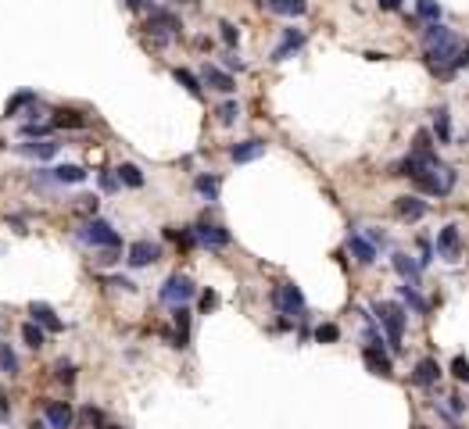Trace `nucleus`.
Wrapping results in <instances>:
<instances>
[{
    "instance_id": "17",
    "label": "nucleus",
    "mask_w": 469,
    "mask_h": 429,
    "mask_svg": "<svg viewBox=\"0 0 469 429\" xmlns=\"http://www.w3.org/2000/svg\"><path fill=\"white\" fill-rule=\"evenodd\" d=\"M197 244H205V247H226L229 244V233L223 226H197Z\"/></svg>"
},
{
    "instance_id": "37",
    "label": "nucleus",
    "mask_w": 469,
    "mask_h": 429,
    "mask_svg": "<svg viewBox=\"0 0 469 429\" xmlns=\"http://www.w3.org/2000/svg\"><path fill=\"white\" fill-rule=\"evenodd\" d=\"M83 422H86L90 429H107V426H104V415H101L97 408H86V411H83Z\"/></svg>"
},
{
    "instance_id": "40",
    "label": "nucleus",
    "mask_w": 469,
    "mask_h": 429,
    "mask_svg": "<svg viewBox=\"0 0 469 429\" xmlns=\"http://www.w3.org/2000/svg\"><path fill=\"white\" fill-rule=\"evenodd\" d=\"M218 29H223V40L233 47V43H237L240 40V33H237V25H233V22H223V25H218Z\"/></svg>"
},
{
    "instance_id": "45",
    "label": "nucleus",
    "mask_w": 469,
    "mask_h": 429,
    "mask_svg": "<svg viewBox=\"0 0 469 429\" xmlns=\"http://www.w3.org/2000/svg\"><path fill=\"white\" fill-rule=\"evenodd\" d=\"M107 429H118V426H107Z\"/></svg>"
},
{
    "instance_id": "11",
    "label": "nucleus",
    "mask_w": 469,
    "mask_h": 429,
    "mask_svg": "<svg viewBox=\"0 0 469 429\" xmlns=\"http://www.w3.org/2000/svg\"><path fill=\"white\" fill-rule=\"evenodd\" d=\"M437 250H441V258H448V261L459 258L462 240H459V229H455V226H444L441 233H437Z\"/></svg>"
},
{
    "instance_id": "29",
    "label": "nucleus",
    "mask_w": 469,
    "mask_h": 429,
    "mask_svg": "<svg viewBox=\"0 0 469 429\" xmlns=\"http://www.w3.org/2000/svg\"><path fill=\"white\" fill-rule=\"evenodd\" d=\"M172 75H176V83H179V86H186V90L194 93V97H201V79H197L194 72H186V68H176Z\"/></svg>"
},
{
    "instance_id": "41",
    "label": "nucleus",
    "mask_w": 469,
    "mask_h": 429,
    "mask_svg": "<svg viewBox=\"0 0 469 429\" xmlns=\"http://www.w3.org/2000/svg\"><path fill=\"white\" fill-rule=\"evenodd\" d=\"M101 186H104V190H118V176H115V172H104V176H101Z\"/></svg>"
},
{
    "instance_id": "3",
    "label": "nucleus",
    "mask_w": 469,
    "mask_h": 429,
    "mask_svg": "<svg viewBox=\"0 0 469 429\" xmlns=\"http://www.w3.org/2000/svg\"><path fill=\"white\" fill-rule=\"evenodd\" d=\"M372 315H377V322L387 329V340L394 351H401V333H405V308L394 304V300H380L377 308H372Z\"/></svg>"
},
{
    "instance_id": "34",
    "label": "nucleus",
    "mask_w": 469,
    "mask_h": 429,
    "mask_svg": "<svg viewBox=\"0 0 469 429\" xmlns=\"http://www.w3.org/2000/svg\"><path fill=\"white\" fill-rule=\"evenodd\" d=\"M215 115H218V122H223V125H233V122H237V115H240V107H237V101H226V104H218Z\"/></svg>"
},
{
    "instance_id": "5",
    "label": "nucleus",
    "mask_w": 469,
    "mask_h": 429,
    "mask_svg": "<svg viewBox=\"0 0 469 429\" xmlns=\"http://www.w3.org/2000/svg\"><path fill=\"white\" fill-rule=\"evenodd\" d=\"M190 297H194V283L186 279V276H168L165 279V286H162V300H165V304L183 308Z\"/></svg>"
},
{
    "instance_id": "2",
    "label": "nucleus",
    "mask_w": 469,
    "mask_h": 429,
    "mask_svg": "<svg viewBox=\"0 0 469 429\" xmlns=\"http://www.w3.org/2000/svg\"><path fill=\"white\" fill-rule=\"evenodd\" d=\"M412 183H416V190H423V194H430V197H448L451 190H455V168H448V165L437 161L433 168L419 172Z\"/></svg>"
},
{
    "instance_id": "14",
    "label": "nucleus",
    "mask_w": 469,
    "mask_h": 429,
    "mask_svg": "<svg viewBox=\"0 0 469 429\" xmlns=\"http://www.w3.org/2000/svg\"><path fill=\"white\" fill-rule=\"evenodd\" d=\"M394 215L405 218V222H416V218L427 215V200H419V197H398V200H394Z\"/></svg>"
},
{
    "instance_id": "39",
    "label": "nucleus",
    "mask_w": 469,
    "mask_h": 429,
    "mask_svg": "<svg viewBox=\"0 0 469 429\" xmlns=\"http://www.w3.org/2000/svg\"><path fill=\"white\" fill-rule=\"evenodd\" d=\"M58 379H61L65 387H72V383H75V369H72L68 361H61V365H58Z\"/></svg>"
},
{
    "instance_id": "21",
    "label": "nucleus",
    "mask_w": 469,
    "mask_h": 429,
    "mask_svg": "<svg viewBox=\"0 0 469 429\" xmlns=\"http://www.w3.org/2000/svg\"><path fill=\"white\" fill-rule=\"evenodd\" d=\"M18 151L25 157H36V161H47V157L58 154V143L54 140H40V143H18Z\"/></svg>"
},
{
    "instance_id": "27",
    "label": "nucleus",
    "mask_w": 469,
    "mask_h": 429,
    "mask_svg": "<svg viewBox=\"0 0 469 429\" xmlns=\"http://www.w3.org/2000/svg\"><path fill=\"white\" fill-rule=\"evenodd\" d=\"M115 176H118V183H126V186H133V190L144 186V172H140L136 165H118Z\"/></svg>"
},
{
    "instance_id": "20",
    "label": "nucleus",
    "mask_w": 469,
    "mask_h": 429,
    "mask_svg": "<svg viewBox=\"0 0 469 429\" xmlns=\"http://www.w3.org/2000/svg\"><path fill=\"white\" fill-rule=\"evenodd\" d=\"M390 261H394V268H398V276L405 279V283H409V286H419V261H412L409 258V254H394V258H390Z\"/></svg>"
},
{
    "instance_id": "4",
    "label": "nucleus",
    "mask_w": 469,
    "mask_h": 429,
    "mask_svg": "<svg viewBox=\"0 0 469 429\" xmlns=\"http://www.w3.org/2000/svg\"><path fill=\"white\" fill-rule=\"evenodd\" d=\"M272 304L283 315H301L305 311V294L294 283H279L276 290H272Z\"/></svg>"
},
{
    "instance_id": "26",
    "label": "nucleus",
    "mask_w": 469,
    "mask_h": 429,
    "mask_svg": "<svg viewBox=\"0 0 469 429\" xmlns=\"http://www.w3.org/2000/svg\"><path fill=\"white\" fill-rule=\"evenodd\" d=\"M51 179H54V183H83L86 172H83L79 165H58V168L51 172Z\"/></svg>"
},
{
    "instance_id": "25",
    "label": "nucleus",
    "mask_w": 469,
    "mask_h": 429,
    "mask_svg": "<svg viewBox=\"0 0 469 429\" xmlns=\"http://www.w3.org/2000/svg\"><path fill=\"white\" fill-rule=\"evenodd\" d=\"M269 8L276 14H287V18H294V14H305L308 11V0H269Z\"/></svg>"
},
{
    "instance_id": "36",
    "label": "nucleus",
    "mask_w": 469,
    "mask_h": 429,
    "mask_svg": "<svg viewBox=\"0 0 469 429\" xmlns=\"http://www.w3.org/2000/svg\"><path fill=\"white\" fill-rule=\"evenodd\" d=\"M451 376H455L459 379V383H469V361L459 354L455 361H451Z\"/></svg>"
},
{
    "instance_id": "19",
    "label": "nucleus",
    "mask_w": 469,
    "mask_h": 429,
    "mask_svg": "<svg viewBox=\"0 0 469 429\" xmlns=\"http://www.w3.org/2000/svg\"><path fill=\"white\" fill-rule=\"evenodd\" d=\"M412 379H416L419 387H433L437 379H441V365H437L433 358H423V361L416 365V372H412Z\"/></svg>"
},
{
    "instance_id": "15",
    "label": "nucleus",
    "mask_w": 469,
    "mask_h": 429,
    "mask_svg": "<svg viewBox=\"0 0 469 429\" xmlns=\"http://www.w3.org/2000/svg\"><path fill=\"white\" fill-rule=\"evenodd\" d=\"M348 250H351L362 265H372V261H377V247H372L362 233H351V236H348Z\"/></svg>"
},
{
    "instance_id": "12",
    "label": "nucleus",
    "mask_w": 469,
    "mask_h": 429,
    "mask_svg": "<svg viewBox=\"0 0 469 429\" xmlns=\"http://www.w3.org/2000/svg\"><path fill=\"white\" fill-rule=\"evenodd\" d=\"M29 315H33V322H36L40 329H47V333H61V329H65V322L54 315L51 304H29Z\"/></svg>"
},
{
    "instance_id": "6",
    "label": "nucleus",
    "mask_w": 469,
    "mask_h": 429,
    "mask_svg": "<svg viewBox=\"0 0 469 429\" xmlns=\"http://www.w3.org/2000/svg\"><path fill=\"white\" fill-rule=\"evenodd\" d=\"M83 236H86V240H90L93 247H107V250H115V247L122 244V240H118V233H115L112 226H107L104 218H93L90 226H86V233H83Z\"/></svg>"
},
{
    "instance_id": "31",
    "label": "nucleus",
    "mask_w": 469,
    "mask_h": 429,
    "mask_svg": "<svg viewBox=\"0 0 469 429\" xmlns=\"http://www.w3.org/2000/svg\"><path fill=\"white\" fill-rule=\"evenodd\" d=\"M194 186H197V194H201V197H208V200L218 197V179H215V176H197Z\"/></svg>"
},
{
    "instance_id": "35",
    "label": "nucleus",
    "mask_w": 469,
    "mask_h": 429,
    "mask_svg": "<svg viewBox=\"0 0 469 429\" xmlns=\"http://www.w3.org/2000/svg\"><path fill=\"white\" fill-rule=\"evenodd\" d=\"M316 340H319V343H333V340H340V329H337L333 322H326V326L316 329Z\"/></svg>"
},
{
    "instance_id": "28",
    "label": "nucleus",
    "mask_w": 469,
    "mask_h": 429,
    "mask_svg": "<svg viewBox=\"0 0 469 429\" xmlns=\"http://www.w3.org/2000/svg\"><path fill=\"white\" fill-rule=\"evenodd\" d=\"M416 11H419V18H427L430 25H433V22H441V4H437V0H419Z\"/></svg>"
},
{
    "instance_id": "22",
    "label": "nucleus",
    "mask_w": 469,
    "mask_h": 429,
    "mask_svg": "<svg viewBox=\"0 0 469 429\" xmlns=\"http://www.w3.org/2000/svg\"><path fill=\"white\" fill-rule=\"evenodd\" d=\"M51 125H58V129H83L86 118L79 115V111H72V107H61V111H54Z\"/></svg>"
},
{
    "instance_id": "43",
    "label": "nucleus",
    "mask_w": 469,
    "mask_h": 429,
    "mask_svg": "<svg viewBox=\"0 0 469 429\" xmlns=\"http://www.w3.org/2000/svg\"><path fill=\"white\" fill-rule=\"evenodd\" d=\"M215 304H218V297H215V294H205V297H201V308H205V311L215 308Z\"/></svg>"
},
{
    "instance_id": "7",
    "label": "nucleus",
    "mask_w": 469,
    "mask_h": 429,
    "mask_svg": "<svg viewBox=\"0 0 469 429\" xmlns=\"http://www.w3.org/2000/svg\"><path fill=\"white\" fill-rule=\"evenodd\" d=\"M362 358H366V365H369V372H377V376H383V379L394 376V361H390V354L383 351L380 343H366Z\"/></svg>"
},
{
    "instance_id": "24",
    "label": "nucleus",
    "mask_w": 469,
    "mask_h": 429,
    "mask_svg": "<svg viewBox=\"0 0 469 429\" xmlns=\"http://www.w3.org/2000/svg\"><path fill=\"white\" fill-rule=\"evenodd\" d=\"M398 294H401V300H405V304H409L412 311H419V315H427V311H430V304H427L423 297H419V290H416V286H409V283H405V286H398Z\"/></svg>"
},
{
    "instance_id": "42",
    "label": "nucleus",
    "mask_w": 469,
    "mask_h": 429,
    "mask_svg": "<svg viewBox=\"0 0 469 429\" xmlns=\"http://www.w3.org/2000/svg\"><path fill=\"white\" fill-rule=\"evenodd\" d=\"M154 4V0H126V8L129 11H140V8H151Z\"/></svg>"
},
{
    "instance_id": "23",
    "label": "nucleus",
    "mask_w": 469,
    "mask_h": 429,
    "mask_svg": "<svg viewBox=\"0 0 469 429\" xmlns=\"http://www.w3.org/2000/svg\"><path fill=\"white\" fill-rule=\"evenodd\" d=\"M172 326H176V347L190 343V311L176 308V315H172Z\"/></svg>"
},
{
    "instance_id": "10",
    "label": "nucleus",
    "mask_w": 469,
    "mask_h": 429,
    "mask_svg": "<svg viewBox=\"0 0 469 429\" xmlns=\"http://www.w3.org/2000/svg\"><path fill=\"white\" fill-rule=\"evenodd\" d=\"M162 258V247L158 244H151V240H136L133 247H129V265L133 268H144V265H154V261H158Z\"/></svg>"
},
{
    "instance_id": "9",
    "label": "nucleus",
    "mask_w": 469,
    "mask_h": 429,
    "mask_svg": "<svg viewBox=\"0 0 469 429\" xmlns=\"http://www.w3.org/2000/svg\"><path fill=\"white\" fill-rule=\"evenodd\" d=\"M43 415H47V426H51V429H72V422H75L68 401H47Z\"/></svg>"
},
{
    "instance_id": "1",
    "label": "nucleus",
    "mask_w": 469,
    "mask_h": 429,
    "mask_svg": "<svg viewBox=\"0 0 469 429\" xmlns=\"http://www.w3.org/2000/svg\"><path fill=\"white\" fill-rule=\"evenodd\" d=\"M423 47H427V61L433 65V72L451 75L459 68H469V43L459 33L444 29L441 22H433L423 33Z\"/></svg>"
},
{
    "instance_id": "18",
    "label": "nucleus",
    "mask_w": 469,
    "mask_h": 429,
    "mask_svg": "<svg viewBox=\"0 0 469 429\" xmlns=\"http://www.w3.org/2000/svg\"><path fill=\"white\" fill-rule=\"evenodd\" d=\"M229 154H233V161H237V165H244V161H255V157L265 154V143H262V140H244V143H237Z\"/></svg>"
},
{
    "instance_id": "8",
    "label": "nucleus",
    "mask_w": 469,
    "mask_h": 429,
    "mask_svg": "<svg viewBox=\"0 0 469 429\" xmlns=\"http://www.w3.org/2000/svg\"><path fill=\"white\" fill-rule=\"evenodd\" d=\"M176 29H179V18H176V14H172V11H151V18H147V33L151 36H158V40H165V36H172V33H176Z\"/></svg>"
},
{
    "instance_id": "46",
    "label": "nucleus",
    "mask_w": 469,
    "mask_h": 429,
    "mask_svg": "<svg viewBox=\"0 0 469 429\" xmlns=\"http://www.w3.org/2000/svg\"><path fill=\"white\" fill-rule=\"evenodd\" d=\"M416 429H427V426H416Z\"/></svg>"
},
{
    "instance_id": "30",
    "label": "nucleus",
    "mask_w": 469,
    "mask_h": 429,
    "mask_svg": "<svg viewBox=\"0 0 469 429\" xmlns=\"http://www.w3.org/2000/svg\"><path fill=\"white\" fill-rule=\"evenodd\" d=\"M22 340L33 347V351H40V347H43V329H40L36 322H25V326H22Z\"/></svg>"
},
{
    "instance_id": "13",
    "label": "nucleus",
    "mask_w": 469,
    "mask_h": 429,
    "mask_svg": "<svg viewBox=\"0 0 469 429\" xmlns=\"http://www.w3.org/2000/svg\"><path fill=\"white\" fill-rule=\"evenodd\" d=\"M305 47V33L301 29H283V40H279V47L272 51V61H287L294 51H301Z\"/></svg>"
},
{
    "instance_id": "38",
    "label": "nucleus",
    "mask_w": 469,
    "mask_h": 429,
    "mask_svg": "<svg viewBox=\"0 0 469 429\" xmlns=\"http://www.w3.org/2000/svg\"><path fill=\"white\" fill-rule=\"evenodd\" d=\"M33 101H36V93H29V90H25V93H18V97H14V101L8 104V115H14V111H18V107L33 104Z\"/></svg>"
},
{
    "instance_id": "44",
    "label": "nucleus",
    "mask_w": 469,
    "mask_h": 429,
    "mask_svg": "<svg viewBox=\"0 0 469 429\" xmlns=\"http://www.w3.org/2000/svg\"><path fill=\"white\" fill-rule=\"evenodd\" d=\"M380 8H383V11H398L401 0H380Z\"/></svg>"
},
{
    "instance_id": "33",
    "label": "nucleus",
    "mask_w": 469,
    "mask_h": 429,
    "mask_svg": "<svg viewBox=\"0 0 469 429\" xmlns=\"http://www.w3.org/2000/svg\"><path fill=\"white\" fill-rule=\"evenodd\" d=\"M0 369H4L8 376H18V358H14V351L8 343H0Z\"/></svg>"
},
{
    "instance_id": "16",
    "label": "nucleus",
    "mask_w": 469,
    "mask_h": 429,
    "mask_svg": "<svg viewBox=\"0 0 469 429\" xmlns=\"http://www.w3.org/2000/svg\"><path fill=\"white\" fill-rule=\"evenodd\" d=\"M201 83L218 90V93H233V79L223 72V68H215V65H205V72H201Z\"/></svg>"
},
{
    "instance_id": "32",
    "label": "nucleus",
    "mask_w": 469,
    "mask_h": 429,
    "mask_svg": "<svg viewBox=\"0 0 469 429\" xmlns=\"http://www.w3.org/2000/svg\"><path fill=\"white\" fill-rule=\"evenodd\" d=\"M433 133H437V140H441V143H448L451 140V118H448V111L441 107V111H437V122H433Z\"/></svg>"
}]
</instances>
